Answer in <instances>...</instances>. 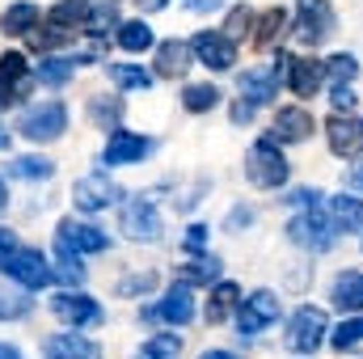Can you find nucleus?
<instances>
[{
  "instance_id": "393cba45",
  "label": "nucleus",
  "mask_w": 363,
  "mask_h": 359,
  "mask_svg": "<svg viewBox=\"0 0 363 359\" xmlns=\"http://www.w3.org/2000/svg\"><path fill=\"white\" fill-rule=\"evenodd\" d=\"M237 296H241V287H237V283H216L211 304H207V321H211V326H216V321H224V317L237 309Z\"/></svg>"
},
{
  "instance_id": "cd10ccee",
  "label": "nucleus",
  "mask_w": 363,
  "mask_h": 359,
  "mask_svg": "<svg viewBox=\"0 0 363 359\" xmlns=\"http://www.w3.org/2000/svg\"><path fill=\"white\" fill-rule=\"evenodd\" d=\"M283 26H287V13H283V9H267V13L258 17V34H254V43H258L262 51H267L271 43H279Z\"/></svg>"
},
{
  "instance_id": "5fc2aeb1",
  "label": "nucleus",
  "mask_w": 363,
  "mask_h": 359,
  "mask_svg": "<svg viewBox=\"0 0 363 359\" xmlns=\"http://www.w3.org/2000/svg\"><path fill=\"white\" fill-rule=\"evenodd\" d=\"M0 148H9V131L4 127H0Z\"/></svg>"
},
{
  "instance_id": "2f4dec72",
  "label": "nucleus",
  "mask_w": 363,
  "mask_h": 359,
  "mask_svg": "<svg viewBox=\"0 0 363 359\" xmlns=\"http://www.w3.org/2000/svg\"><path fill=\"white\" fill-rule=\"evenodd\" d=\"M220 101V89L216 85H190V89L182 93V106L190 110V114H203V110H211Z\"/></svg>"
},
{
  "instance_id": "f03ea898",
  "label": "nucleus",
  "mask_w": 363,
  "mask_h": 359,
  "mask_svg": "<svg viewBox=\"0 0 363 359\" xmlns=\"http://www.w3.org/2000/svg\"><path fill=\"white\" fill-rule=\"evenodd\" d=\"M245 178L254 182V186H262V190H274V186L287 182V161H283V153L274 148V140H258V144L250 148V157H245Z\"/></svg>"
},
{
  "instance_id": "9b49d317",
  "label": "nucleus",
  "mask_w": 363,
  "mask_h": 359,
  "mask_svg": "<svg viewBox=\"0 0 363 359\" xmlns=\"http://www.w3.org/2000/svg\"><path fill=\"white\" fill-rule=\"evenodd\" d=\"M118 199H123V190L106 178V174H89V178H81L72 186V203H77L81 211H101V207H110V203H118Z\"/></svg>"
},
{
  "instance_id": "72a5a7b5",
  "label": "nucleus",
  "mask_w": 363,
  "mask_h": 359,
  "mask_svg": "<svg viewBox=\"0 0 363 359\" xmlns=\"http://www.w3.org/2000/svg\"><path fill=\"white\" fill-rule=\"evenodd\" d=\"M152 287H157V270H135V275L118 279V296H144Z\"/></svg>"
},
{
  "instance_id": "f704fd0d",
  "label": "nucleus",
  "mask_w": 363,
  "mask_h": 359,
  "mask_svg": "<svg viewBox=\"0 0 363 359\" xmlns=\"http://www.w3.org/2000/svg\"><path fill=\"white\" fill-rule=\"evenodd\" d=\"M85 17H89V0H60V4L51 9V21H60V26L85 21Z\"/></svg>"
},
{
  "instance_id": "473e14b6",
  "label": "nucleus",
  "mask_w": 363,
  "mask_h": 359,
  "mask_svg": "<svg viewBox=\"0 0 363 359\" xmlns=\"http://www.w3.org/2000/svg\"><path fill=\"white\" fill-rule=\"evenodd\" d=\"M178 351H182V338H178V334H157V338H148V343H144L140 359H174Z\"/></svg>"
},
{
  "instance_id": "9d476101",
  "label": "nucleus",
  "mask_w": 363,
  "mask_h": 359,
  "mask_svg": "<svg viewBox=\"0 0 363 359\" xmlns=\"http://www.w3.org/2000/svg\"><path fill=\"white\" fill-rule=\"evenodd\" d=\"M283 64L287 60H274V64H262L254 72H241V97L250 106H267L274 97V89H279V81H283Z\"/></svg>"
},
{
  "instance_id": "39448f33",
  "label": "nucleus",
  "mask_w": 363,
  "mask_h": 359,
  "mask_svg": "<svg viewBox=\"0 0 363 359\" xmlns=\"http://www.w3.org/2000/svg\"><path fill=\"white\" fill-rule=\"evenodd\" d=\"M4 275H9L13 283H21L26 292H38V287H47V283L55 279V270L43 263V254H38V250H26V245L13 250V258L4 263Z\"/></svg>"
},
{
  "instance_id": "58836bf2",
  "label": "nucleus",
  "mask_w": 363,
  "mask_h": 359,
  "mask_svg": "<svg viewBox=\"0 0 363 359\" xmlns=\"http://www.w3.org/2000/svg\"><path fill=\"white\" fill-rule=\"evenodd\" d=\"M216 275H220V263H216V258H203V263L182 267V283H207V279H216Z\"/></svg>"
},
{
  "instance_id": "7c9ffc66",
  "label": "nucleus",
  "mask_w": 363,
  "mask_h": 359,
  "mask_svg": "<svg viewBox=\"0 0 363 359\" xmlns=\"http://www.w3.org/2000/svg\"><path fill=\"white\" fill-rule=\"evenodd\" d=\"M330 207H334V220H338L342 228H363V203H359V199H351V194H338Z\"/></svg>"
},
{
  "instance_id": "f3484780",
  "label": "nucleus",
  "mask_w": 363,
  "mask_h": 359,
  "mask_svg": "<svg viewBox=\"0 0 363 359\" xmlns=\"http://www.w3.org/2000/svg\"><path fill=\"white\" fill-rule=\"evenodd\" d=\"M321 77H325V64H317V60H287V81H291L296 97H313L321 89Z\"/></svg>"
},
{
  "instance_id": "ddd939ff",
  "label": "nucleus",
  "mask_w": 363,
  "mask_h": 359,
  "mask_svg": "<svg viewBox=\"0 0 363 359\" xmlns=\"http://www.w3.org/2000/svg\"><path fill=\"white\" fill-rule=\"evenodd\" d=\"M51 313L60 321H68V326H97L101 321V304L89 300V296H81V292H60L51 300Z\"/></svg>"
},
{
  "instance_id": "09e8293b",
  "label": "nucleus",
  "mask_w": 363,
  "mask_h": 359,
  "mask_svg": "<svg viewBox=\"0 0 363 359\" xmlns=\"http://www.w3.org/2000/svg\"><path fill=\"white\" fill-rule=\"evenodd\" d=\"M182 4H186L190 13H211V9H220L224 0H182Z\"/></svg>"
},
{
  "instance_id": "49530a36",
  "label": "nucleus",
  "mask_w": 363,
  "mask_h": 359,
  "mask_svg": "<svg viewBox=\"0 0 363 359\" xmlns=\"http://www.w3.org/2000/svg\"><path fill=\"white\" fill-rule=\"evenodd\" d=\"M254 224V211L250 207H237V211H228V228L237 233V228H250Z\"/></svg>"
},
{
  "instance_id": "4be33fe9",
  "label": "nucleus",
  "mask_w": 363,
  "mask_h": 359,
  "mask_svg": "<svg viewBox=\"0 0 363 359\" xmlns=\"http://www.w3.org/2000/svg\"><path fill=\"white\" fill-rule=\"evenodd\" d=\"M359 144H363V127L347 123V118H330V148H334L338 157L359 153Z\"/></svg>"
},
{
  "instance_id": "c9c22d12",
  "label": "nucleus",
  "mask_w": 363,
  "mask_h": 359,
  "mask_svg": "<svg viewBox=\"0 0 363 359\" xmlns=\"http://www.w3.org/2000/svg\"><path fill=\"white\" fill-rule=\"evenodd\" d=\"M85 30L89 34H106V30H118V17H114V4L106 0V4H97L89 17H85Z\"/></svg>"
},
{
  "instance_id": "c03bdc74",
  "label": "nucleus",
  "mask_w": 363,
  "mask_h": 359,
  "mask_svg": "<svg viewBox=\"0 0 363 359\" xmlns=\"http://www.w3.org/2000/svg\"><path fill=\"white\" fill-rule=\"evenodd\" d=\"M55 275H60L64 283H72V287H77V283H85V267H81L77 258H64V267L55 270Z\"/></svg>"
},
{
  "instance_id": "6ab92c4d",
  "label": "nucleus",
  "mask_w": 363,
  "mask_h": 359,
  "mask_svg": "<svg viewBox=\"0 0 363 359\" xmlns=\"http://www.w3.org/2000/svg\"><path fill=\"white\" fill-rule=\"evenodd\" d=\"M190 55H194L190 43H161L157 47V77H169V81L182 77L190 68Z\"/></svg>"
},
{
  "instance_id": "a18cd8bd",
  "label": "nucleus",
  "mask_w": 363,
  "mask_h": 359,
  "mask_svg": "<svg viewBox=\"0 0 363 359\" xmlns=\"http://www.w3.org/2000/svg\"><path fill=\"white\" fill-rule=\"evenodd\" d=\"M317 199H321V190H313V186H300V190H291V207H317Z\"/></svg>"
},
{
  "instance_id": "0eeeda50",
  "label": "nucleus",
  "mask_w": 363,
  "mask_h": 359,
  "mask_svg": "<svg viewBox=\"0 0 363 359\" xmlns=\"http://www.w3.org/2000/svg\"><path fill=\"white\" fill-rule=\"evenodd\" d=\"M190 51H194V55H199L211 72H228V68L237 64V47H233V38H228V34H216V30L194 34Z\"/></svg>"
},
{
  "instance_id": "aec40b11",
  "label": "nucleus",
  "mask_w": 363,
  "mask_h": 359,
  "mask_svg": "<svg viewBox=\"0 0 363 359\" xmlns=\"http://www.w3.org/2000/svg\"><path fill=\"white\" fill-rule=\"evenodd\" d=\"M334 304L342 313H363V275L359 270H347L334 279Z\"/></svg>"
},
{
  "instance_id": "ea45409f",
  "label": "nucleus",
  "mask_w": 363,
  "mask_h": 359,
  "mask_svg": "<svg viewBox=\"0 0 363 359\" xmlns=\"http://www.w3.org/2000/svg\"><path fill=\"white\" fill-rule=\"evenodd\" d=\"M118 114H123V106H118V101H101V97H93V101H89V118H93V123H101V127H114V123H118Z\"/></svg>"
},
{
  "instance_id": "e433bc0d",
  "label": "nucleus",
  "mask_w": 363,
  "mask_h": 359,
  "mask_svg": "<svg viewBox=\"0 0 363 359\" xmlns=\"http://www.w3.org/2000/svg\"><path fill=\"white\" fill-rule=\"evenodd\" d=\"M330 343H334L338 351H351L355 343H363V317H355V321H342V326L330 334Z\"/></svg>"
},
{
  "instance_id": "bb28decb",
  "label": "nucleus",
  "mask_w": 363,
  "mask_h": 359,
  "mask_svg": "<svg viewBox=\"0 0 363 359\" xmlns=\"http://www.w3.org/2000/svg\"><path fill=\"white\" fill-rule=\"evenodd\" d=\"M114 38H118L123 51H148V47H152V30H148L144 21H123Z\"/></svg>"
},
{
  "instance_id": "37998d69",
  "label": "nucleus",
  "mask_w": 363,
  "mask_h": 359,
  "mask_svg": "<svg viewBox=\"0 0 363 359\" xmlns=\"http://www.w3.org/2000/svg\"><path fill=\"white\" fill-rule=\"evenodd\" d=\"M330 101H334V110H338V114H351L359 97H355V93L347 89V85H334V97H330Z\"/></svg>"
},
{
  "instance_id": "2eb2a0df",
  "label": "nucleus",
  "mask_w": 363,
  "mask_h": 359,
  "mask_svg": "<svg viewBox=\"0 0 363 359\" xmlns=\"http://www.w3.org/2000/svg\"><path fill=\"white\" fill-rule=\"evenodd\" d=\"M274 140H287V144H296V140H308L313 136V114L304 110V106H287V110H279L274 114Z\"/></svg>"
},
{
  "instance_id": "b1692460",
  "label": "nucleus",
  "mask_w": 363,
  "mask_h": 359,
  "mask_svg": "<svg viewBox=\"0 0 363 359\" xmlns=\"http://www.w3.org/2000/svg\"><path fill=\"white\" fill-rule=\"evenodd\" d=\"M72 68H77L72 60H55V55H51V60H38V64H34V77H38L43 85H51V89H60V85L72 81Z\"/></svg>"
},
{
  "instance_id": "a878e982",
  "label": "nucleus",
  "mask_w": 363,
  "mask_h": 359,
  "mask_svg": "<svg viewBox=\"0 0 363 359\" xmlns=\"http://www.w3.org/2000/svg\"><path fill=\"white\" fill-rule=\"evenodd\" d=\"M9 174H13V178H26V182H47L55 174V165H51L47 157H17V161L9 165Z\"/></svg>"
},
{
  "instance_id": "1a4fd4ad",
  "label": "nucleus",
  "mask_w": 363,
  "mask_h": 359,
  "mask_svg": "<svg viewBox=\"0 0 363 359\" xmlns=\"http://www.w3.org/2000/svg\"><path fill=\"white\" fill-rule=\"evenodd\" d=\"M274 317H279V296L274 292H254L245 304H241V313H237V330L245 334V338H254L258 330H267Z\"/></svg>"
},
{
  "instance_id": "f257e3e1",
  "label": "nucleus",
  "mask_w": 363,
  "mask_h": 359,
  "mask_svg": "<svg viewBox=\"0 0 363 359\" xmlns=\"http://www.w3.org/2000/svg\"><path fill=\"white\" fill-rule=\"evenodd\" d=\"M17 131H21L26 140H34V144H51V140H60V136L68 131V110H64L60 101L30 106V110H21Z\"/></svg>"
},
{
  "instance_id": "412c9836",
  "label": "nucleus",
  "mask_w": 363,
  "mask_h": 359,
  "mask_svg": "<svg viewBox=\"0 0 363 359\" xmlns=\"http://www.w3.org/2000/svg\"><path fill=\"white\" fill-rule=\"evenodd\" d=\"M34 26H38V4H30V0H17V4H9L0 13V30L4 34H30Z\"/></svg>"
},
{
  "instance_id": "f8f14e48",
  "label": "nucleus",
  "mask_w": 363,
  "mask_h": 359,
  "mask_svg": "<svg viewBox=\"0 0 363 359\" xmlns=\"http://www.w3.org/2000/svg\"><path fill=\"white\" fill-rule=\"evenodd\" d=\"M321 334H325V313L304 304V309L291 317V326H287V347H291V351H313V347L321 343Z\"/></svg>"
},
{
  "instance_id": "5701e85b",
  "label": "nucleus",
  "mask_w": 363,
  "mask_h": 359,
  "mask_svg": "<svg viewBox=\"0 0 363 359\" xmlns=\"http://www.w3.org/2000/svg\"><path fill=\"white\" fill-rule=\"evenodd\" d=\"M0 77L9 81V89L17 93V97H26V93H30V81H34V72L26 68V60H21L17 51H9V55L0 60Z\"/></svg>"
},
{
  "instance_id": "423d86ee",
  "label": "nucleus",
  "mask_w": 363,
  "mask_h": 359,
  "mask_svg": "<svg viewBox=\"0 0 363 359\" xmlns=\"http://www.w3.org/2000/svg\"><path fill=\"white\" fill-rule=\"evenodd\" d=\"M118 233H127L131 241H157L161 237V216H157V203L144 194V199H131L123 207V220H118Z\"/></svg>"
},
{
  "instance_id": "6e6552de",
  "label": "nucleus",
  "mask_w": 363,
  "mask_h": 359,
  "mask_svg": "<svg viewBox=\"0 0 363 359\" xmlns=\"http://www.w3.org/2000/svg\"><path fill=\"white\" fill-rule=\"evenodd\" d=\"M287 237H291L296 245H304V250H330V245H334V224L308 207L304 216H296V220L287 224Z\"/></svg>"
},
{
  "instance_id": "8fccbe9b",
  "label": "nucleus",
  "mask_w": 363,
  "mask_h": 359,
  "mask_svg": "<svg viewBox=\"0 0 363 359\" xmlns=\"http://www.w3.org/2000/svg\"><path fill=\"white\" fill-rule=\"evenodd\" d=\"M250 118H254V106L250 101H237L233 106V123H250Z\"/></svg>"
},
{
  "instance_id": "20e7f679",
  "label": "nucleus",
  "mask_w": 363,
  "mask_h": 359,
  "mask_svg": "<svg viewBox=\"0 0 363 359\" xmlns=\"http://www.w3.org/2000/svg\"><path fill=\"white\" fill-rule=\"evenodd\" d=\"M110 245V237L93 224H77V220H64L60 233H55V254L60 258H77V254H101Z\"/></svg>"
},
{
  "instance_id": "864d4df0",
  "label": "nucleus",
  "mask_w": 363,
  "mask_h": 359,
  "mask_svg": "<svg viewBox=\"0 0 363 359\" xmlns=\"http://www.w3.org/2000/svg\"><path fill=\"white\" fill-rule=\"evenodd\" d=\"M0 359H21V355H17L13 347H4V343H0Z\"/></svg>"
},
{
  "instance_id": "13d9d810",
  "label": "nucleus",
  "mask_w": 363,
  "mask_h": 359,
  "mask_svg": "<svg viewBox=\"0 0 363 359\" xmlns=\"http://www.w3.org/2000/svg\"><path fill=\"white\" fill-rule=\"evenodd\" d=\"M359 178H363V174H359Z\"/></svg>"
},
{
  "instance_id": "79ce46f5",
  "label": "nucleus",
  "mask_w": 363,
  "mask_h": 359,
  "mask_svg": "<svg viewBox=\"0 0 363 359\" xmlns=\"http://www.w3.org/2000/svg\"><path fill=\"white\" fill-rule=\"evenodd\" d=\"M207 237H211L207 224H194V228H186V241H182V245H186L190 254H199V250H207Z\"/></svg>"
},
{
  "instance_id": "dca6fc26",
  "label": "nucleus",
  "mask_w": 363,
  "mask_h": 359,
  "mask_svg": "<svg viewBox=\"0 0 363 359\" xmlns=\"http://www.w3.org/2000/svg\"><path fill=\"white\" fill-rule=\"evenodd\" d=\"M152 317H161V321H169V326H186V321L194 317V296H190V283L169 287V296L152 309Z\"/></svg>"
},
{
  "instance_id": "4c0bfd02",
  "label": "nucleus",
  "mask_w": 363,
  "mask_h": 359,
  "mask_svg": "<svg viewBox=\"0 0 363 359\" xmlns=\"http://www.w3.org/2000/svg\"><path fill=\"white\" fill-rule=\"evenodd\" d=\"M325 72H330L338 85H347V81H355L359 64H355V55H334V60H325Z\"/></svg>"
},
{
  "instance_id": "c756f323",
  "label": "nucleus",
  "mask_w": 363,
  "mask_h": 359,
  "mask_svg": "<svg viewBox=\"0 0 363 359\" xmlns=\"http://www.w3.org/2000/svg\"><path fill=\"white\" fill-rule=\"evenodd\" d=\"M110 81L118 89H148L152 85V77L144 68H135V64H110Z\"/></svg>"
},
{
  "instance_id": "6e6d98bb",
  "label": "nucleus",
  "mask_w": 363,
  "mask_h": 359,
  "mask_svg": "<svg viewBox=\"0 0 363 359\" xmlns=\"http://www.w3.org/2000/svg\"><path fill=\"white\" fill-rule=\"evenodd\" d=\"M4 203H9V194H4V182H0V211H4Z\"/></svg>"
},
{
  "instance_id": "a19ab883",
  "label": "nucleus",
  "mask_w": 363,
  "mask_h": 359,
  "mask_svg": "<svg viewBox=\"0 0 363 359\" xmlns=\"http://www.w3.org/2000/svg\"><path fill=\"white\" fill-rule=\"evenodd\" d=\"M245 30H250V9H233V13H228V26H224V34H228V38H241Z\"/></svg>"
},
{
  "instance_id": "4d7b16f0",
  "label": "nucleus",
  "mask_w": 363,
  "mask_h": 359,
  "mask_svg": "<svg viewBox=\"0 0 363 359\" xmlns=\"http://www.w3.org/2000/svg\"><path fill=\"white\" fill-rule=\"evenodd\" d=\"M97 4H106V0H97Z\"/></svg>"
},
{
  "instance_id": "3c124183",
  "label": "nucleus",
  "mask_w": 363,
  "mask_h": 359,
  "mask_svg": "<svg viewBox=\"0 0 363 359\" xmlns=\"http://www.w3.org/2000/svg\"><path fill=\"white\" fill-rule=\"evenodd\" d=\"M140 9H148V13H157V9H165V0H135Z\"/></svg>"
},
{
  "instance_id": "c85d7f7f",
  "label": "nucleus",
  "mask_w": 363,
  "mask_h": 359,
  "mask_svg": "<svg viewBox=\"0 0 363 359\" xmlns=\"http://www.w3.org/2000/svg\"><path fill=\"white\" fill-rule=\"evenodd\" d=\"M26 313H30L26 287L17 292V287H4V283H0V321H17V317H26Z\"/></svg>"
},
{
  "instance_id": "a211bd4d",
  "label": "nucleus",
  "mask_w": 363,
  "mask_h": 359,
  "mask_svg": "<svg viewBox=\"0 0 363 359\" xmlns=\"http://www.w3.org/2000/svg\"><path fill=\"white\" fill-rule=\"evenodd\" d=\"M47 359H101V347L81 334H55L47 343Z\"/></svg>"
},
{
  "instance_id": "603ef678",
  "label": "nucleus",
  "mask_w": 363,
  "mask_h": 359,
  "mask_svg": "<svg viewBox=\"0 0 363 359\" xmlns=\"http://www.w3.org/2000/svg\"><path fill=\"white\" fill-rule=\"evenodd\" d=\"M199 359H237V355H233V351H203Z\"/></svg>"
},
{
  "instance_id": "de8ad7c7",
  "label": "nucleus",
  "mask_w": 363,
  "mask_h": 359,
  "mask_svg": "<svg viewBox=\"0 0 363 359\" xmlns=\"http://www.w3.org/2000/svg\"><path fill=\"white\" fill-rule=\"evenodd\" d=\"M13 250H17V237H13L9 228H0V267L13 258Z\"/></svg>"
},
{
  "instance_id": "4468645a",
  "label": "nucleus",
  "mask_w": 363,
  "mask_h": 359,
  "mask_svg": "<svg viewBox=\"0 0 363 359\" xmlns=\"http://www.w3.org/2000/svg\"><path fill=\"white\" fill-rule=\"evenodd\" d=\"M144 153H148V140H140V136H131V131H114V136L106 140L101 165H135Z\"/></svg>"
},
{
  "instance_id": "7ed1b4c3",
  "label": "nucleus",
  "mask_w": 363,
  "mask_h": 359,
  "mask_svg": "<svg viewBox=\"0 0 363 359\" xmlns=\"http://www.w3.org/2000/svg\"><path fill=\"white\" fill-rule=\"evenodd\" d=\"M334 34V9L325 0H296V38L304 47H317Z\"/></svg>"
}]
</instances>
